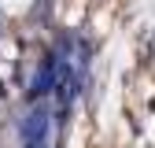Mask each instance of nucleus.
Masks as SVG:
<instances>
[{
	"label": "nucleus",
	"mask_w": 155,
	"mask_h": 148,
	"mask_svg": "<svg viewBox=\"0 0 155 148\" xmlns=\"http://www.w3.org/2000/svg\"><path fill=\"white\" fill-rule=\"evenodd\" d=\"M22 148H41L45 144V133H48V111L45 107H33L30 115L22 119Z\"/></svg>",
	"instance_id": "nucleus-1"
},
{
	"label": "nucleus",
	"mask_w": 155,
	"mask_h": 148,
	"mask_svg": "<svg viewBox=\"0 0 155 148\" xmlns=\"http://www.w3.org/2000/svg\"><path fill=\"white\" fill-rule=\"evenodd\" d=\"M52 85H55V56H45V63L37 67V74H33L30 96H33V100H37V96H45V92H52Z\"/></svg>",
	"instance_id": "nucleus-2"
}]
</instances>
